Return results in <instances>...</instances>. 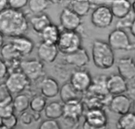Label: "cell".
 <instances>
[{
    "label": "cell",
    "instance_id": "obj_39",
    "mask_svg": "<svg viewBox=\"0 0 135 129\" xmlns=\"http://www.w3.org/2000/svg\"><path fill=\"white\" fill-rule=\"evenodd\" d=\"M107 128H108V127H97L95 126H93L89 124L85 121L84 122L82 126V129H107Z\"/></svg>",
    "mask_w": 135,
    "mask_h": 129
},
{
    "label": "cell",
    "instance_id": "obj_29",
    "mask_svg": "<svg viewBox=\"0 0 135 129\" xmlns=\"http://www.w3.org/2000/svg\"><path fill=\"white\" fill-rule=\"evenodd\" d=\"M47 105L46 97L43 95H36L30 101V108L32 112L39 113L44 110Z\"/></svg>",
    "mask_w": 135,
    "mask_h": 129
},
{
    "label": "cell",
    "instance_id": "obj_12",
    "mask_svg": "<svg viewBox=\"0 0 135 129\" xmlns=\"http://www.w3.org/2000/svg\"><path fill=\"white\" fill-rule=\"evenodd\" d=\"M64 55L63 59L66 64L79 69L83 68L90 62V57L88 52L83 47L72 53Z\"/></svg>",
    "mask_w": 135,
    "mask_h": 129
},
{
    "label": "cell",
    "instance_id": "obj_6",
    "mask_svg": "<svg viewBox=\"0 0 135 129\" xmlns=\"http://www.w3.org/2000/svg\"><path fill=\"white\" fill-rule=\"evenodd\" d=\"M20 70L31 81H35L44 77L45 74L43 62L36 58L21 61Z\"/></svg>",
    "mask_w": 135,
    "mask_h": 129
},
{
    "label": "cell",
    "instance_id": "obj_37",
    "mask_svg": "<svg viewBox=\"0 0 135 129\" xmlns=\"http://www.w3.org/2000/svg\"><path fill=\"white\" fill-rule=\"evenodd\" d=\"M11 96V93L9 91L5 83H1L0 87V101Z\"/></svg>",
    "mask_w": 135,
    "mask_h": 129
},
{
    "label": "cell",
    "instance_id": "obj_19",
    "mask_svg": "<svg viewBox=\"0 0 135 129\" xmlns=\"http://www.w3.org/2000/svg\"><path fill=\"white\" fill-rule=\"evenodd\" d=\"M110 8L114 17L122 18L132 12L130 0H109Z\"/></svg>",
    "mask_w": 135,
    "mask_h": 129
},
{
    "label": "cell",
    "instance_id": "obj_4",
    "mask_svg": "<svg viewBox=\"0 0 135 129\" xmlns=\"http://www.w3.org/2000/svg\"><path fill=\"white\" fill-rule=\"evenodd\" d=\"M108 43L113 50L128 51L133 49L132 43L123 29L115 28L112 30L109 34Z\"/></svg>",
    "mask_w": 135,
    "mask_h": 129
},
{
    "label": "cell",
    "instance_id": "obj_33",
    "mask_svg": "<svg viewBox=\"0 0 135 129\" xmlns=\"http://www.w3.org/2000/svg\"><path fill=\"white\" fill-rule=\"evenodd\" d=\"M18 119L14 114L6 117L1 118V125H3L9 129H14L17 125Z\"/></svg>",
    "mask_w": 135,
    "mask_h": 129
},
{
    "label": "cell",
    "instance_id": "obj_7",
    "mask_svg": "<svg viewBox=\"0 0 135 129\" xmlns=\"http://www.w3.org/2000/svg\"><path fill=\"white\" fill-rule=\"evenodd\" d=\"M31 81L21 71L12 72L5 81V84L11 94H20L30 85Z\"/></svg>",
    "mask_w": 135,
    "mask_h": 129
},
{
    "label": "cell",
    "instance_id": "obj_27",
    "mask_svg": "<svg viewBox=\"0 0 135 129\" xmlns=\"http://www.w3.org/2000/svg\"><path fill=\"white\" fill-rule=\"evenodd\" d=\"M30 101L28 95L23 93L18 94L13 101L15 111L20 114L26 111L30 107Z\"/></svg>",
    "mask_w": 135,
    "mask_h": 129
},
{
    "label": "cell",
    "instance_id": "obj_9",
    "mask_svg": "<svg viewBox=\"0 0 135 129\" xmlns=\"http://www.w3.org/2000/svg\"><path fill=\"white\" fill-rule=\"evenodd\" d=\"M60 23L63 30L78 31L82 22L81 17L71 9L64 7L60 15Z\"/></svg>",
    "mask_w": 135,
    "mask_h": 129
},
{
    "label": "cell",
    "instance_id": "obj_34",
    "mask_svg": "<svg viewBox=\"0 0 135 129\" xmlns=\"http://www.w3.org/2000/svg\"><path fill=\"white\" fill-rule=\"evenodd\" d=\"M38 129H61V127L56 120L47 119L41 122Z\"/></svg>",
    "mask_w": 135,
    "mask_h": 129
},
{
    "label": "cell",
    "instance_id": "obj_8",
    "mask_svg": "<svg viewBox=\"0 0 135 129\" xmlns=\"http://www.w3.org/2000/svg\"><path fill=\"white\" fill-rule=\"evenodd\" d=\"M92 79L90 73L83 68L73 71L70 76V82L80 93H83L89 90Z\"/></svg>",
    "mask_w": 135,
    "mask_h": 129
},
{
    "label": "cell",
    "instance_id": "obj_16",
    "mask_svg": "<svg viewBox=\"0 0 135 129\" xmlns=\"http://www.w3.org/2000/svg\"><path fill=\"white\" fill-rule=\"evenodd\" d=\"M39 87L42 95L46 98L56 96L59 94L60 90L57 80L50 76L43 77L40 83Z\"/></svg>",
    "mask_w": 135,
    "mask_h": 129
},
{
    "label": "cell",
    "instance_id": "obj_11",
    "mask_svg": "<svg viewBox=\"0 0 135 129\" xmlns=\"http://www.w3.org/2000/svg\"><path fill=\"white\" fill-rule=\"evenodd\" d=\"M107 85L109 93L112 96L124 94L128 90L127 80L119 74H112L108 76Z\"/></svg>",
    "mask_w": 135,
    "mask_h": 129
},
{
    "label": "cell",
    "instance_id": "obj_38",
    "mask_svg": "<svg viewBox=\"0 0 135 129\" xmlns=\"http://www.w3.org/2000/svg\"><path fill=\"white\" fill-rule=\"evenodd\" d=\"M128 95L132 100L133 112L135 113V89L128 90L127 92Z\"/></svg>",
    "mask_w": 135,
    "mask_h": 129
},
{
    "label": "cell",
    "instance_id": "obj_36",
    "mask_svg": "<svg viewBox=\"0 0 135 129\" xmlns=\"http://www.w3.org/2000/svg\"><path fill=\"white\" fill-rule=\"evenodd\" d=\"M8 73V66L7 64L1 59L0 62V78L2 81L5 78H7Z\"/></svg>",
    "mask_w": 135,
    "mask_h": 129
},
{
    "label": "cell",
    "instance_id": "obj_22",
    "mask_svg": "<svg viewBox=\"0 0 135 129\" xmlns=\"http://www.w3.org/2000/svg\"><path fill=\"white\" fill-rule=\"evenodd\" d=\"M2 59L6 63H12L20 61L22 56L10 42L4 44L1 48Z\"/></svg>",
    "mask_w": 135,
    "mask_h": 129
},
{
    "label": "cell",
    "instance_id": "obj_15",
    "mask_svg": "<svg viewBox=\"0 0 135 129\" xmlns=\"http://www.w3.org/2000/svg\"><path fill=\"white\" fill-rule=\"evenodd\" d=\"M59 52L56 45L41 42L37 46V53L39 59L46 63L54 62L57 57Z\"/></svg>",
    "mask_w": 135,
    "mask_h": 129
},
{
    "label": "cell",
    "instance_id": "obj_14",
    "mask_svg": "<svg viewBox=\"0 0 135 129\" xmlns=\"http://www.w3.org/2000/svg\"><path fill=\"white\" fill-rule=\"evenodd\" d=\"M117 68L118 74L127 81L135 77V60L131 56L120 58L117 63Z\"/></svg>",
    "mask_w": 135,
    "mask_h": 129
},
{
    "label": "cell",
    "instance_id": "obj_10",
    "mask_svg": "<svg viewBox=\"0 0 135 129\" xmlns=\"http://www.w3.org/2000/svg\"><path fill=\"white\" fill-rule=\"evenodd\" d=\"M108 106L111 112L122 115L131 111L132 102L128 95L122 94L113 96Z\"/></svg>",
    "mask_w": 135,
    "mask_h": 129
},
{
    "label": "cell",
    "instance_id": "obj_3",
    "mask_svg": "<svg viewBox=\"0 0 135 129\" xmlns=\"http://www.w3.org/2000/svg\"><path fill=\"white\" fill-rule=\"evenodd\" d=\"M82 38L78 31L62 29L56 45L59 52L66 55L82 47Z\"/></svg>",
    "mask_w": 135,
    "mask_h": 129
},
{
    "label": "cell",
    "instance_id": "obj_26",
    "mask_svg": "<svg viewBox=\"0 0 135 129\" xmlns=\"http://www.w3.org/2000/svg\"><path fill=\"white\" fill-rule=\"evenodd\" d=\"M117 129H135V113L129 112L120 115L116 124Z\"/></svg>",
    "mask_w": 135,
    "mask_h": 129
},
{
    "label": "cell",
    "instance_id": "obj_40",
    "mask_svg": "<svg viewBox=\"0 0 135 129\" xmlns=\"http://www.w3.org/2000/svg\"><path fill=\"white\" fill-rule=\"evenodd\" d=\"M8 0H0V9L1 11L8 8Z\"/></svg>",
    "mask_w": 135,
    "mask_h": 129
},
{
    "label": "cell",
    "instance_id": "obj_25",
    "mask_svg": "<svg viewBox=\"0 0 135 129\" xmlns=\"http://www.w3.org/2000/svg\"><path fill=\"white\" fill-rule=\"evenodd\" d=\"M80 93H81L79 92L69 82L64 83L61 86L59 95L62 102L64 103L72 100H80Z\"/></svg>",
    "mask_w": 135,
    "mask_h": 129
},
{
    "label": "cell",
    "instance_id": "obj_20",
    "mask_svg": "<svg viewBox=\"0 0 135 129\" xmlns=\"http://www.w3.org/2000/svg\"><path fill=\"white\" fill-rule=\"evenodd\" d=\"M92 0H65L67 7L82 17L88 15L92 7Z\"/></svg>",
    "mask_w": 135,
    "mask_h": 129
},
{
    "label": "cell",
    "instance_id": "obj_45",
    "mask_svg": "<svg viewBox=\"0 0 135 129\" xmlns=\"http://www.w3.org/2000/svg\"><path fill=\"white\" fill-rule=\"evenodd\" d=\"M132 46H133V49L135 51V41L133 43H132Z\"/></svg>",
    "mask_w": 135,
    "mask_h": 129
},
{
    "label": "cell",
    "instance_id": "obj_18",
    "mask_svg": "<svg viewBox=\"0 0 135 129\" xmlns=\"http://www.w3.org/2000/svg\"><path fill=\"white\" fill-rule=\"evenodd\" d=\"M10 43L23 57L30 54L34 47L33 41L24 35L12 37Z\"/></svg>",
    "mask_w": 135,
    "mask_h": 129
},
{
    "label": "cell",
    "instance_id": "obj_21",
    "mask_svg": "<svg viewBox=\"0 0 135 129\" xmlns=\"http://www.w3.org/2000/svg\"><path fill=\"white\" fill-rule=\"evenodd\" d=\"M61 32V30L57 25L51 23L39 34L42 42L56 45L60 38Z\"/></svg>",
    "mask_w": 135,
    "mask_h": 129
},
{
    "label": "cell",
    "instance_id": "obj_5",
    "mask_svg": "<svg viewBox=\"0 0 135 129\" xmlns=\"http://www.w3.org/2000/svg\"><path fill=\"white\" fill-rule=\"evenodd\" d=\"M113 17L110 7L105 4H100L92 11L91 22L98 28H105L111 25Z\"/></svg>",
    "mask_w": 135,
    "mask_h": 129
},
{
    "label": "cell",
    "instance_id": "obj_17",
    "mask_svg": "<svg viewBox=\"0 0 135 129\" xmlns=\"http://www.w3.org/2000/svg\"><path fill=\"white\" fill-rule=\"evenodd\" d=\"M83 111V104L80 100H72L63 103V117L79 120Z\"/></svg>",
    "mask_w": 135,
    "mask_h": 129
},
{
    "label": "cell",
    "instance_id": "obj_28",
    "mask_svg": "<svg viewBox=\"0 0 135 129\" xmlns=\"http://www.w3.org/2000/svg\"><path fill=\"white\" fill-rule=\"evenodd\" d=\"M12 96L8 97L0 101V116L1 118L6 117L14 114L15 111Z\"/></svg>",
    "mask_w": 135,
    "mask_h": 129
},
{
    "label": "cell",
    "instance_id": "obj_13",
    "mask_svg": "<svg viewBox=\"0 0 135 129\" xmlns=\"http://www.w3.org/2000/svg\"><path fill=\"white\" fill-rule=\"evenodd\" d=\"M108 116L102 108H90L86 113L85 122L97 127H108Z\"/></svg>",
    "mask_w": 135,
    "mask_h": 129
},
{
    "label": "cell",
    "instance_id": "obj_32",
    "mask_svg": "<svg viewBox=\"0 0 135 129\" xmlns=\"http://www.w3.org/2000/svg\"><path fill=\"white\" fill-rule=\"evenodd\" d=\"M134 18L135 14L132 11L125 17L118 19V21L115 24V28L123 29L125 28H130Z\"/></svg>",
    "mask_w": 135,
    "mask_h": 129
},
{
    "label": "cell",
    "instance_id": "obj_1",
    "mask_svg": "<svg viewBox=\"0 0 135 129\" xmlns=\"http://www.w3.org/2000/svg\"><path fill=\"white\" fill-rule=\"evenodd\" d=\"M28 22L21 11L8 7L0 13V31L4 36L14 37L24 35L27 31Z\"/></svg>",
    "mask_w": 135,
    "mask_h": 129
},
{
    "label": "cell",
    "instance_id": "obj_41",
    "mask_svg": "<svg viewBox=\"0 0 135 129\" xmlns=\"http://www.w3.org/2000/svg\"><path fill=\"white\" fill-rule=\"evenodd\" d=\"M129 29H130V31L131 34H132V35L134 37H135V18H134V19Z\"/></svg>",
    "mask_w": 135,
    "mask_h": 129
},
{
    "label": "cell",
    "instance_id": "obj_24",
    "mask_svg": "<svg viewBox=\"0 0 135 129\" xmlns=\"http://www.w3.org/2000/svg\"><path fill=\"white\" fill-rule=\"evenodd\" d=\"M44 111L45 116L47 119H59L63 116V103L52 101L47 104Z\"/></svg>",
    "mask_w": 135,
    "mask_h": 129
},
{
    "label": "cell",
    "instance_id": "obj_43",
    "mask_svg": "<svg viewBox=\"0 0 135 129\" xmlns=\"http://www.w3.org/2000/svg\"><path fill=\"white\" fill-rule=\"evenodd\" d=\"M132 11L135 14V0H134L133 3H132Z\"/></svg>",
    "mask_w": 135,
    "mask_h": 129
},
{
    "label": "cell",
    "instance_id": "obj_42",
    "mask_svg": "<svg viewBox=\"0 0 135 129\" xmlns=\"http://www.w3.org/2000/svg\"><path fill=\"white\" fill-rule=\"evenodd\" d=\"M50 3L52 4H59L62 3L64 0H48Z\"/></svg>",
    "mask_w": 135,
    "mask_h": 129
},
{
    "label": "cell",
    "instance_id": "obj_30",
    "mask_svg": "<svg viewBox=\"0 0 135 129\" xmlns=\"http://www.w3.org/2000/svg\"><path fill=\"white\" fill-rule=\"evenodd\" d=\"M48 0H29L28 6L30 11L34 14H41L49 7Z\"/></svg>",
    "mask_w": 135,
    "mask_h": 129
},
{
    "label": "cell",
    "instance_id": "obj_2",
    "mask_svg": "<svg viewBox=\"0 0 135 129\" xmlns=\"http://www.w3.org/2000/svg\"><path fill=\"white\" fill-rule=\"evenodd\" d=\"M113 51L108 42L100 39H95L92 42L91 49L94 65L101 70L111 68L115 63Z\"/></svg>",
    "mask_w": 135,
    "mask_h": 129
},
{
    "label": "cell",
    "instance_id": "obj_44",
    "mask_svg": "<svg viewBox=\"0 0 135 129\" xmlns=\"http://www.w3.org/2000/svg\"><path fill=\"white\" fill-rule=\"evenodd\" d=\"M0 129H9L8 128L3 126V125H1V127H0Z\"/></svg>",
    "mask_w": 135,
    "mask_h": 129
},
{
    "label": "cell",
    "instance_id": "obj_31",
    "mask_svg": "<svg viewBox=\"0 0 135 129\" xmlns=\"http://www.w3.org/2000/svg\"><path fill=\"white\" fill-rule=\"evenodd\" d=\"M40 118V114L39 113L34 112L30 113L25 111L21 114L19 121L22 125L24 126H29L33 123L39 121Z\"/></svg>",
    "mask_w": 135,
    "mask_h": 129
},
{
    "label": "cell",
    "instance_id": "obj_23",
    "mask_svg": "<svg viewBox=\"0 0 135 129\" xmlns=\"http://www.w3.org/2000/svg\"><path fill=\"white\" fill-rule=\"evenodd\" d=\"M33 29L40 34L48 25L52 23L50 16L45 13H41L32 16L30 21Z\"/></svg>",
    "mask_w": 135,
    "mask_h": 129
},
{
    "label": "cell",
    "instance_id": "obj_35",
    "mask_svg": "<svg viewBox=\"0 0 135 129\" xmlns=\"http://www.w3.org/2000/svg\"><path fill=\"white\" fill-rule=\"evenodd\" d=\"M29 0H8V7L21 11L28 3Z\"/></svg>",
    "mask_w": 135,
    "mask_h": 129
}]
</instances>
